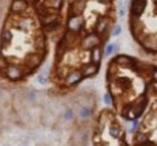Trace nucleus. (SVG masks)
Returning a JSON list of instances; mask_svg holds the SVG:
<instances>
[{
  "label": "nucleus",
  "mask_w": 157,
  "mask_h": 146,
  "mask_svg": "<svg viewBox=\"0 0 157 146\" xmlns=\"http://www.w3.org/2000/svg\"><path fill=\"white\" fill-rule=\"evenodd\" d=\"M12 27L18 28V30H21V31L30 32V31L37 28V22H35L34 19L22 15V16H18V21H15V23H14Z\"/></svg>",
  "instance_id": "nucleus-1"
},
{
  "label": "nucleus",
  "mask_w": 157,
  "mask_h": 146,
  "mask_svg": "<svg viewBox=\"0 0 157 146\" xmlns=\"http://www.w3.org/2000/svg\"><path fill=\"white\" fill-rule=\"evenodd\" d=\"M46 58V51L45 53H39L35 50V53H29L25 58V65L33 68V69H37V68L44 62V60Z\"/></svg>",
  "instance_id": "nucleus-2"
},
{
  "label": "nucleus",
  "mask_w": 157,
  "mask_h": 146,
  "mask_svg": "<svg viewBox=\"0 0 157 146\" xmlns=\"http://www.w3.org/2000/svg\"><path fill=\"white\" fill-rule=\"evenodd\" d=\"M6 76L10 81H19V80H23L25 79V72H23V68L19 66V65L15 64H10L6 69Z\"/></svg>",
  "instance_id": "nucleus-3"
},
{
  "label": "nucleus",
  "mask_w": 157,
  "mask_h": 146,
  "mask_svg": "<svg viewBox=\"0 0 157 146\" xmlns=\"http://www.w3.org/2000/svg\"><path fill=\"white\" fill-rule=\"evenodd\" d=\"M100 42H102L100 35L95 31V32H90L88 35H86V37L81 39L80 45H81V47L86 49V50H92L95 46H99Z\"/></svg>",
  "instance_id": "nucleus-4"
},
{
  "label": "nucleus",
  "mask_w": 157,
  "mask_h": 146,
  "mask_svg": "<svg viewBox=\"0 0 157 146\" xmlns=\"http://www.w3.org/2000/svg\"><path fill=\"white\" fill-rule=\"evenodd\" d=\"M29 9V3L27 0H12L11 6H10V11L12 15L22 16L25 15V12Z\"/></svg>",
  "instance_id": "nucleus-5"
},
{
  "label": "nucleus",
  "mask_w": 157,
  "mask_h": 146,
  "mask_svg": "<svg viewBox=\"0 0 157 146\" xmlns=\"http://www.w3.org/2000/svg\"><path fill=\"white\" fill-rule=\"evenodd\" d=\"M68 30L72 31H78L84 27V19L81 15H68V22H67Z\"/></svg>",
  "instance_id": "nucleus-6"
},
{
  "label": "nucleus",
  "mask_w": 157,
  "mask_h": 146,
  "mask_svg": "<svg viewBox=\"0 0 157 146\" xmlns=\"http://www.w3.org/2000/svg\"><path fill=\"white\" fill-rule=\"evenodd\" d=\"M83 79H84V76H83V73H81V70H71V72H68V74L65 76L64 84L67 87H73L80 83Z\"/></svg>",
  "instance_id": "nucleus-7"
},
{
  "label": "nucleus",
  "mask_w": 157,
  "mask_h": 146,
  "mask_svg": "<svg viewBox=\"0 0 157 146\" xmlns=\"http://www.w3.org/2000/svg\"><path fill=\"white\" fill-rule=\"evenodd\" d=\"M146 7V0H132V4H130V14L134 18H140Z\"/></svg>",
  "instance_id": "nucleus-8"
},
{
  "label": "nucleus",
  "mask_w": 157,
  "mask_h": 146,
  "mask_svg": "<svg viewBox=\"0 0 157 146\" xmlns=\"http://www.w3.org/2000/svg\"><path fill=\"white\" fill-rule=\"evenodd\" d=\"M12 38H14L12 31L4 26V27L2 28V31H0V47H2L3 50L7 49L10 45L12 43Z\"/></svg>",
  "instance_id": "nucleus-9"
},
{
  "label": "nucleus",
  "mask_w": 157,
  "mask_h": 146,
  "mask_svg": "<svg viewBox=\"0 0 157 146\" xmlns=\"http://www.w3.org/2000/svg\"><path fill=\"white\" fill-rule=\"evenodd\" d=\"M87 7V0H73L69 6L68 15H81Z\"/></svg>",
  "instance_id": "nucleus-10"
},
{
  "label": "nucleus",
  "mask_w": 157,
  "mask_h": 146,
  "mask_svg": "<svg viewBox=\"0 0 157 146\" xmlns=\"http://www.w3.org/2000/svg\"><path fill=\"white\" fill-rule=\"evenodd\" d=\"M46 35L44 32H38L34 38V49L39 53H45L46 51Z\"/></svg>",
  "instance_id": "nucleus-11"
},
{
  "label": "nucleus",
  "mask_w": 157,
  "mask_h": 146,
  "mask_svg": "<svg viewBox=\"0 0 157 146\" xmlns=\"http://www.w3.org/2000/svg\"><path fill=\"white\" fill-rule=\"evenodd\" d=\"M100 68V64H95V62H90V64H84V66L81 68V73L84 77H92L98 73Z\"/></svg>",
  "instance_id": "nucleus-12"
},
{
  "label": "nucleus",
  "mask_w": 157,
  "mask_h": 146,
  "mask_svg": "<svg viewBox=\"0 0 157 146\" xmlns=\"http://www.w3.org/2000/svg\"><path fill=\"white\" fill-rule=\"evenodd\" d=\"M92 115V107L88 104H81L77 108V116L81 119V121H87V119L91 118Z\"/></svg>",
  "instance_id": "nucleus-13"
},
{
  "label": "nucleus",
  "mask_w": 157,
  "mask_h": 146,
  "mask_svg": "<svg viewBox=\"0 0 157 146\" xmlns=\"http://www.w3.org/2000/svg\"><path fill=\"white\" fill-rule=\"evenodd\" d=\"M58 28H60V19L53 21V22H49V23L44 24V31L48 32V34H53V32L58 31Z\"/></svg>",
  "instance_id": "nucleus-14"
},
{
  "label": "nucleus",
  "mask_w": 157,
  "mask_h": 146,
  "mask_svg": "<svg viewBox=\"0 0 157 146\" xmlns=\"http://www.w3.org/2000/svg\"><path fill=\"white\" fill-rule=\"evenodd\" d=\"M103 58V50L100 49V46H95L92 49V53H91V61L95 64H100Z\"/></svg>",
  "instance_id": "nucleus-15"
},
{
  "label": "nucleus",
  "mask_w": 157,
  "mask_h": 146,
  "mask_svg": "<svg viewBox=\"0 0 157 146\" xmlns=\"http://www.w3.org/2000/svg\"><path fill=\"white\" fill-rule=\"evenodd\" d=\"M8 65H10V62H8L7 57L0 53V77H2V79H7V76H6V69H7Z\"/></svg>",
  "instance_id": "nucleus-16"
},
{
  "label": "nucleus",
  "mask_w": 157,
  "mask_h": 146,
  "mask_svg": "<svg viewBox=\"0 0 157 146\" xmlns=\"http://www.w3.org/2000/svg\"><path fill=\"white\" fill-rule=\"evenodd\" d=\"M109 133L113 138H121V135H122V129L118 125H110Z\"/></svg>",
  "instance_id": "nucleus-17"
},
{
  "label": "nucleus",
  "mask_w": 157,
  "mask_h": 146,
  "mask_svg": "<svg viewBox=\"0 0 157 146\" xmlns=\"http://www.w3.org/2000/svg\"><path fill=\"white\" fill-rule=\"evenodd\" d=\"M73 119H75V112H73V110L67 108V110H65V112H64V121H65V122H72Z\"/></svg>",
  "instance_id": "nucleus-18"
},
{
  "label": "nucleus",
  "mask_w": 157,
  "mask_h": 146,
  "mask_svg": "<svg viewBox=\"0 0 157 146\" xmlns=\"http://www.w3.org/2000/svg\"><path fill=\"white\" fill-rule=\"evenodd\" d=\"M117 49H118V45H115V43H110V45H107L106 50H104V54H106V56H111V54L115 53Z\"/></svg>",
  "instance_id": "nucleus-19"
},
{
  "label": "nucleus",
  "mask_w": 157,
  "mask_h": 146,
  "mask_svg": "<svg viewBox=\"0 0 157 146\" xmlns=\"http://www.w3.org/2000/svg\"><path fill=\"white\" fill-rule=\"evenodd\" d=\"M37 81H38V83L39 84H41V85H45V84H48V76H46V74H38V77H37Z\"/></svg>",
  "instance_id": "nucleus-20"
},
{
  "label": "nucleus",
  "mask_w": 157,
  "mask_h": 146,
  "mask_svg": "<svg viewBox=\"0 0 157 146\" xmlns=\"http://www.w3.org/2000/svg\"><path fill=\"white\" fill-rule=\"evenodd\" d=\"M103 100H104V103H106L107 106H111V104H113V96L109 95V93H106V95H104Z\"/></svg>",
  "instance_id": "nucleus-21"
},
{
  "label": "nucleus",
  "mask_w": 157,
  "mask_h": 146,
  "mask_svg": "<svg viewBox=\"0 0 157 146\" xmlns=\"http://www.w3.org/2000/svg\"><path fill=\"white\" fill-rule=\"evenodd\" d=\"M121 31H122V27H121L119 24L118 26H115V27H114V31H113V35L114 37H118V35L121 34Z\"/></svg>",
  "instance_id": "nucleus-22"
},
{
  "label": "nucleus",
  "mask_w": 157,
  "mask_h": 146,
  "mask_svg": "<svg viewBox=\"0 0 157 146\" xmlns=\"http://www.w3.org/2000/svg\"><path fill=\"white\" fill-rule=\"evenodd\" d=\"M153 79H155V80H157V69L155 70V72H153Z\"/></svg>",
  "instance_id": "nucleus-23"
},
{
  "label": "nucleus",
  "mask_w": 157,
  "mask_h": 146,
  "mask_svg": "<svg viewBox=\"0 0 157 146\" xmlns=\"http://www.w3.org/2000/svg\"><path fill=\"white\" fill-rule=\"evenodd\" d=\"M34 3H41V2H44V0H33Z\"/></svg>",
  "instance_id": "nucleus-24"
},
{
  "label": "nucleus",
  "mask_w": 157,
  "mask_h": 146,
  "mask_svg": "<svg viewBox=\"0 0 157 146\" xmlns=\"http://www.w3.org/2000/svg\"><path fill=\"white\" fill-rule=\"evenodd\" d=\"M0 22H2V12H0Z\"/></svg>",
  "instance_id": "nucleus-25"
}]
</instances>
